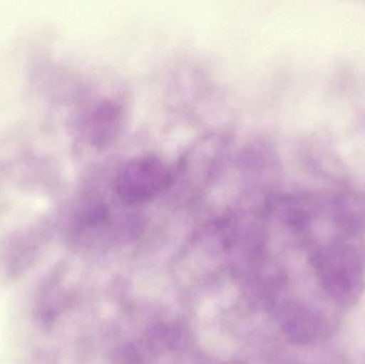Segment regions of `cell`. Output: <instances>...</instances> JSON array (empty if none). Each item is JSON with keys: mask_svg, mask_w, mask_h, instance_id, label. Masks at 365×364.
<instances>
[{"mask_svg": "<svg viewBox=\"0 0 365 364\" xmlns=\"http://www.w3.org/2000/svg\"><path fill=\"white\" fill-rule=\"evenodd\" d=\"M123 124V108L115 100H105L92 115V142L96 147L111 145L119 136Z\"/></svg>", "mask_w": 365, "mask_h": 364, "instance_id": "obj_3", "label": "cell"}, {"mask_svg": "<svg viewBox=\"0 0 365 364\" xmlns=\"http://www.w3.org/2000/svg\"><path fill=\"white\" fill-rule=\"evenodd\" d=\"M173 171L154 154L136 156L122 165L113 181L115 196L123 204L143 205L170 189Z\"/></svg>", "mask_w": 365, "mask_h": 364, "instance_id": "obj_1", "label": "cell"}, {"mask_svg": "<svg viewBox=\"0 0 365 364\" xmlns=\"http://www.w3.org/2000/svg\"><path fill=\"white\" fill-rule=\"evenodd\" d=\"M225 143L220 137L212 136L200 140L182 158L179 172H173L171 187L179 188L187 198L199 197L210 186L222 162Z\"/></svg>", "mask_w": 365, "mask_h": 364, "instance_id": "obj_2", "label": "cell"}]
</instances>
